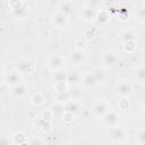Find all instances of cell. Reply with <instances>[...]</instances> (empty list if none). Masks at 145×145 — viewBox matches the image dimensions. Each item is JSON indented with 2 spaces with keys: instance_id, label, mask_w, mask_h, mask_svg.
I'll return each instance as SVG.
<instances>
[{
  "instance_id": "3",
  "label": "cell",
  "mask_w": 145,
  "mask_h": 145,
  "mask_svg": "<svg viewBox=\"0 0 145 145\" xmlns=\"http://www.w3.org/2000/svg\"><path fill=\"white\" fill-rule=\"evenodd\" d=\"M116 92L121 97H129L134 93V85L127 79H120L116 85Z\"/></svg>"
},
{
  "instance_id": "25",
  "label": "cell",
  "mask_w": 145,
  "mask_h": 145,
  "mask_svg": "<svg viewBox=\"0 0 145 145\" xmlns=\"http://www.w3.org/2000/svg\"><path fill=\"white\" fill-rule=\"evenodd\" d=\"M92 74H93V76L95 77L97 84L104 83L105 79H106V72H105L102 68H94V69L92 70Z\"/></svg>"
},
{
  "instance_id": "18",
  "label": "cell",
  "mask_w": 145,
  "mask_h": 145,
  "mask_svg": "<svg viewBox=\"0 0 145 145\" xmlns=\"http://www.w3.org/2000/svg\"><path fill=\"white\" fill-rule=\"evenodd\" d=\"M127 130L123 128V127H114L111 131V138L114 140V142H123L126 138H127Z\"/></svg>"
},
{
  "instance_id": "5",
  "label": "cell",
  "mask_w": 145,
  "mask_h": 145,
  "mask_svg": "<svg viewBox=\"0 0 145 145\" xmlns=\"http://www.w3.org/2000/svg\"><path fill=\"white\" fill-rule=\"evenodd\" d=\"M28 92H29V86L25 82H20L17 85L10 87L11 96L15 97V99H18V100H22V99L26 97L28 95Z\"/></svg>"
},
{
  "instance_id": "16",
  "label": "cell",
  "mask_w": 145,
  "mask_h": 145,
  "mask_svg": "<svg viewBox=\"0 0 145 145\" xmlns=\"http://www.w3.org/2000/svg\"><path fill=\"white\" fill-rule=\"evenodd\" d=\"M95 19L97 22V24L100 26H105L106 24H109V22L111 20V15L108 10L105 9H97L96 11V16Z\"/></svg>"
},
{
  "instance_id": "37",
  "label": "cell",
  "mask_w": 145,
  "mask_h": 145,
  "mask_svg": "<svg viewBox=\"0 0 145 145\" xmlns=\"http://www.w3.org/2000/svg\"><path fill=\"white\" fill-rule=\"evenodd\" d=\"M70 100H79V97L82 96V91L79 88H74L71 91H68Z\"/></svg>"
},
{
  "instance_id": "38",
  "label": "cell",
  "mask_w": 145,
  "mask_h": 145,
  "mask_svg": "<svg viewBox=\"0 0 145 145\" xmlns=\"http://www.w3.org/2000/svg\"><path fill=\"white\" fill-rule=\"evenodd\" d=\"M26 145H44V143H43V140H42L40 137L34 136V137H32V138L27 139Z\"/></svg>"
},
{
  "instance_id": "6",
  "label": "cell",
  "mask_w": 145,
  "mask_h": 145,
  "mask_svg": "<svg viewBox=\"0 0 145 145\" xmlns=\"http://www.w3.org/2000/svg\"><path fill=\"white\" fill-rule=\"evenodd\" d=\"M102 121L103 123L109 127V128H114V127H118L119 126V122H120V116L118 114L117 111L114 110H109L102 118Z\"/></svg>"
},
{
  "instance_id": "39",
  "label": "cell",
  "mask_w": 145,
  "mask_h": 145,
  "mask_svg": "<svg viewBox=\"0 0 145 145\" xmlns=\"http://www.w3.org/2000/svg\"><path fill=\"white\" fill-rule=\"evenodd\" d=\"M0 145H12L10 137L7 135H0Z\"/></svg>"
},
{
  "instance_id": "14",
  "label": "cell",
  "mask_w": 145,
  "mask_h": 145,
  "mask_svg": "<svg viewBox=\"0 0 145 145\" xmlns=\"http://www.w3.org/2000/svg\"><path fill=\"white\" fill-rule=\"evenodd\" d=\"M74 9H75V5L71 1H61L58 5V12L65 15L68 18H69V16L72 15Z\"/></svg>"
},
{
  "instance_id": "27",
  "label": "cell",
  "mask_w": 145,
  "mask_h": 145,
  "mask_svg": "<svg viewBox=\"0 0 145 145\" xmlns=\"http://www.w3.org/2000/svg\"><path fill=\"white\" fill-rule=\"evenodd\" d=\"M96 36H97V29L94 28V27L86 28V29L83 32V37H84V40H86V41H93Z\"/></svg>"
},
{
  "instance_id": "21",
  "label": "cell",
  "mask_w": 145,
  "mask_h": 145,
  "mask_svg": "<svg viewBox=\"0 0 145 145\" xmlns=\"http://www.w3.org/2000/svg\"><path fill=\"white\" fill-rule=\"evenodd\" d=\"M10 139H11V143L12 145H23V144H26L27 143V136L24 131L22 130H18V131H15L11 136H10Z\"/></svg>"
},
{
  "instance_id": "1",
  "label": "cell",
  "mask_w": 145,
  "mask_h": 145,
  "mask_svg": "<svg viewBox=\"0 0 145 145\" xmlns=\"http://www.w3.org/2000/svg\"><path fill=\"white\" fill-rule=\"evenodd\" d=\"M14 70L17 71L22 76L23 75H28V74H32L35 70V66L29 59L23 58V59H19V60H17L15 62Z\"/></svg>"
},
{
  "instance_id": "22",
  "label": "cell",
  "mask_w": 145,
  "mask_h": 145,
  "mask_svg": "<svg viewBox=\"0 0 145 145\" xmlns=\"http://www.w3.org/2000/svg\"><path fill=\"white\" fill-rule=\"evenodd\" d=\"M50 109H51V111H52L54 118H56V117L61 118V116H62L63 112H65V104L61 103V102H56V101H54V102L51 104Z\"/></svg>"
},
{
  "instance_id": "36",
  "label": "cell",
  "mask_w": 145,
  "mask_h": 145,
  "mask_svg": "<svg viewBox=\"0 0 145 145\" xmlns=\"http://www.w3.org/2000/svg\"><path fill=\"white\" fill-rule=\"evenodd\" d=\"M118 18L121 20V22H126L129 19V11L126 9V8H120L118 14H117Z\"/></svg>"
},
{
  "instance_id": "28",
  "label": "cell",
  "mask_w": 145,
  "mask_h": 145,
  "mask_svg": "<svg viewBox=\"0 0 145 145\" xmlns=\"http://www.w3.org/2000/svg\"><path fill=\"white\" fill-rule=\"evenodd\" d=\"M117 106H118V109L121 110V111H127V110L130 109L131 102H130V100H129L128 97H121V99L118 101Z\"/></svg>"
},
{
  "instance_id": "34",
  "label": "cell",
  "mask_w": 145,
  "mask_h": 145,
  "mask_svg": "<svg viewBox=\"0 0 145 145\" xmlns=\"http://www.w3.org/2000/svg\"><path fill=\"white\" fill-rule=\"evenodd\" d=\"M41 118H42V119H44V120H46V121L52 122V121H53V119H54V116H53V113H52L51 109H50V108H48V109H44V110L42 111V113H41Z\"/></svg>"
},
{
  "instance_id": "17",
  "label": "cell",
  "mask_w": 145,
  "mask_h": 145,
  "mask_svg": "<svg viewBox=\"0 0 145 145\" xmlns=\"http://www.w3.org/2000/svg\"><path fill=\"white\" fill-rule=\"evenodd\" d=\"M137 37V32L133 28H127V29H123L120 34H119V41L121 44L126 43V42H129V41H135Z\"/></svg>"
},
{
  "instance_id": "41",
  "label": "cell",
  "mask_w": 145,
  "mask_h": 145,
  "mask_svg": "<svg viewBox=\"0 0 145 145\" xmlns=\"http://www.w3.org/2000/svg\"><path fill=\"white\" fill-rule=\"evenodd\" d=\"M5 84V75L0 72V86H2Z\"/></svg>"
},
{
  "instance_id": "10",
  "label": "cell",
  "mask_w": 145,
  "mask_h": 145,
  "mask_svg": "<svg viewBox=\"0 0 145 145\" xmlns=\"http://www.w3.org/2000/svg\"><path fill=\"white\" fill-rule=\"evenodd\" d=\"M51 22L57 28H65L69 24V18L57 11L51 16Z\"/></svg>"
},
{
  "instance_id": "4",
  "label": "cell",
  "mask_w": 145,
  "mask_h": 145,
  "mask_svg": "<svg viewBox=\"0 0 145 145\" xmlns=\"http://www.w3.org/2000/svg\"><path fill=\"white\" fill-rule=\"evenodd\" d=\"M46 65H48L49 69L52 71L60 70L65 66V58L60 53H52L49 56V58L46 60Z\"/></svg>"
},
{
  "instance_id": "2",
  "label": "cell",
  "mask_w": 145,
  "mask_h": 145,
  "mask_svg": "<svg viewBox=\"0 0 145 145\" xmlns=\"http://www.w3.org/2000/svg\"><path fill=\"white\" fill-rule=\"evenodd\" d=\"M11 14L16 18H24L27 15V9L25 8V2L20 0H12L8 2Z\"/></svg>"
},
{
  "instance_id": "26",
  "label": "cell",
  "mask_w": 145,
  "mask_h": 145,
  "mask_svg": "<svg viewBox=\"0 0 145 145\" xmlns=\"http://www.w3.org/2000/svg\"><path fill=\"white\" fill-rule=\"evenodd\" d=\"M56 93H66L69 91V84L66 80H60V82H54L53 84Z\"/></svg>"
},
{
  "instance_id": "33",
  "label": "cell",
  "mask_w": 145,
  "mask_h": 145,
  "mask_svg": "<svg viewBox=\"0 0 145 145\" xmlns=\"http://www.w3.org/2000/svg\"><path fill=\"white\" fill-rule=\"evenodd\" d=\"M69 100H70V96H69L68 92H66V93H56V96H54L56 102H61V103L65 104Z\"/></svg>"
},
{
  "instance_id": "15",
  "label": "cell",
  "mask_w": 145,
  "mask_h": 145,
  "mask_svg": "<svg viewBox=\"0 0 145 145\" xmlns=\"http://www.w3.org/2000/svg\"><path fill=\"white\" fill-rule=\"evenodd\" d=\"M83 109V104L79 100H69L65 103V111L71 112L72 114H77L82 111Z\"/></svg>"
},
{
  "instance_id": "23",
  "label": "cell",
  "mask_w": 145,
  "mask_h": 145,
  "mask_svg": "<svg viewBox=\"0 0 145 145\" xmlns=\"http://www.w3.org/2000/svg\"><path fill=\"white\" fill-rule=\"evenodd\" d=\"M80 77H82V74H79L77 70H71V71H68L67 83H68V84H72V85L79 84V82H80Z\"/></svg>"
},
{
  "instance_id": "29",
  "label": "cell",
  "mask_w": 145,
  "mask_h": 145,
  "mask_svg": "<svg viewBox=\"0 0 145 145\" xmlns=\"http://www.w3.org/2000/svg\"><path fill=\"white\" fill-rule=\"evenodd\" d=\"M137 45H138V43H137V41L135 40V41H129V42L123 43V44H122V48H123V50H125L127 53H134V52L136 51V49H137Z\"/></svg>"
},
{
  "instance_id": "20",
  "label": "cell",
  "mask_w": 145,
  "mask_h": 145,
  "mask_svg": "<svg viewBox=\"0 0 145 145\" xmlns=\"http://www.w3.org/2000/svg\"><path fill=\"white\" fill-rule=\"evenodd\" d=\"M134 16H135V19L140 23V24H144L145 23V3L144 2H139L135 9H134Z\"/></svg>"
},
{
  "instance_id": "8",
  "label": "cell",
  "mask_w": 145,
  "mask_h": 145,
  "mask_svg": "<svg viewBox=\"0 0 145 145\" xmlns=\"http://www.w3.org/2000/svg\"><path fill=\"white\" fill-rule=\"evenodd\" d=\"M86 61V54L83 50H74L70 52L69 54V62L72 65V66H79V65H83L85 63Z\"/></svg>"
},
{
  "instance_id": "24",
  "label": "cell",
  "mask_w": 145,
  "mask_h": 145,
  "mask_svg": "<svg viewBox=\"0 0 145 145\" xmlns=\"http://www.w3.org/2000/svg\"><path fill=\"white\" fill-rule=\"evenodd\" d=\"M31 102H32V104L35 105V106H42V105L44 104V102H45V96H44L41 92H36V93H34V94L32 95Z\"/></svg>"
},
{
  "instance_id": "31",
  "label": "cell",
  "mask_w": 145,
  "mask_h": 145,
  "mask_svg": "<svg viewBox=\"0 0 145 145\" xmlns=\"http://www.w3.org/2000/svg\"><path fill=\"white\" fill-rule=\"evenodd\" d=\"M135 140H136V143L138 145H145V131H144V128H139L136 131Z\"/></svg>"
},
{
  "instance_id": "13",
  "label": "cell",
  "mask_w": 145,
  "mask_h": 145,
  "mask_svg": "<svg viewBox=\"0 0 145 145\" xmlns=\"http://www.w3.org/2000/svg\"><path fill=\"white\" fill-rule=\"evenodd\" d=\"M110 110V105L105 101H97L93 106V113L97 118H102Z\"/></svg>"
},
{
  "instance_id": "9",
  "label": "cell",
  "mask_w": 145,
  "mask_h": 145,
  "mask_svg": "<svg viewBox=\"0 0 145 145\" xmlns=\"http://www.w3.org/2000/svg\"><path fill=\"white\" fill-rule=\"evenodd\" d=\"M96 11H97V9H95V8H93V7L86 5V6L80 10V14H79L80 19H82L83 22H85V23H91V22H93V20L95 19Z\"/></svg>"
},
{
  "instance_id": "40",
  "label": "cell",
  "mask_w": 145,
  "mask_h": 145,
  "mask_svg": "<svg viewBox=\"0 0 145 145\" xmlns=\"http://www.w3.org/2000/svg\"><path fill=\"white\" fill-rule=\"evenodd\" d=\"M75 45H76V50H83V51H84L86 44H85V42H84L82 39H78V40H76Z\"/></svg>"
},
{
  "instance_id": "35",
  "label": "cell",
  "mask_w": 145,
  "mask_h": 145,
  "mask_svg": "<svg viewBox=\"0 0 145 145\" xmlns=\"http://www.w3.org/2000/svg\"><path fill=\"white\" fill-rule=\"evenodd\" d=\"M61 118H62V121H63L66 125H70V123H72L74 120H75V114H72L71 112L65 111L63 114L61 116Z\"/></svg>"
},
{
  "instance_id": "12",
  "label": "cell",
  "mask_w": 145,
  "mask_h": 145,
  "mask_svg": "<svg viewBox=\"0 0 145 145\" xmlns=\"http://www.w3.org/2000/svg\"><path fill=\"white\" fill-rule=\"evenodd\" d=\"M22 82V75H19L17 71H15L14 69L8 71L7 74H5V83L9 86L12 87L15 85H17L18 83Z\"/></svg>"
},
{
  "instance_id": "32",
  "label": "cell",
  "mask_w": 145,
  "mask_h": 145,
  "mask_svg": "<svg viewBox=\"0 0 145 145\" xmlns=\"http://www.w3.org/2000/svg\"><path fill=\"white\" fill-rule=\"evenodd\" d=\"M136 79L140 84H144V82H145V68L143 65H140L136 69Z\"/></svg>"
},
{
  "instance_id": "11",
  "label": "cell",
  "mask_w": 145,
  "mask_h": 145,
  "mask_svg": "<svg viewBox=\"0 0 145 145\" xmlns=\"http://www.w3.org/2000/svg\"><path fill=\"white\" fill-rule=\"evenodd\" d=\"M79 84L85 88H92V87H95L97 85V82H96L95 77L93 76L92 71H86L82 75Z\"/></svg>"
},
{
  "instance_id": "30",
  "label": "cell",
  "mask_w": 145,
  "mask_h": 145,
  "mask_svg": "<svg viewBox=\"0 0 145 145\" xmlns=\"http://www.w3.org/2000/svg\"><path fill=\"white\" fill-rule=\"evenodd\" d=\"M67 77H68V71H66L63 69H60V70L54 71L53 80L54 82H60V80H66L67 82Z\"/></svg>"
},
{
  "instance_id": "19",
  "label": "cell",
  "mask_w": 145,
  "mask_h": 145,
  "mask_svg": "<svg viewBox=\"0 0 145 145\" xmlns=\"http://www.w3.org/2000/svg\"><path fill=\"white\" fill-rule=\"evenodd\" d=\"M34 123H35V127H36L40 131H42V133H50V131L52 130V128H53V123H52V122L46 121V120L42 119L41 117L37 118V119H35Z\"/></svg>"
},
{
  "instance_id": "7",
  "label": "cell",
  "mask_w": 145,
  "mask_h": 145,
  "mask_svg": "<svg viewBox=\"0 0 145 145\" xmlns=\"http://www.w3.org/2000/svg\"><path fill=\"white\" fill-rule=\"evenodd\" d=\"M102 66L106 69H112L114 68L118 63H119V58L117 56L116 52L113 51H106L103 56H102Z\"/></svg>"
}]
</instances>
